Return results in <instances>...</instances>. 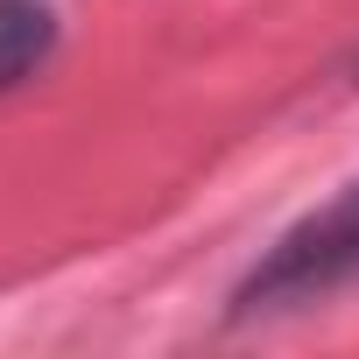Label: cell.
<instances>
[{
    "instance_id": "obj_2",
    "label": "cell",
    "mask_w": 359,
    "mask_h": 359,
    "mask_svg": "<svg viewBox=\"0 0 359 359\" xmlns=\"http://www.w3.org/2000/svg\"><path fill=\"white\" fill-rule=\"evenodd\" d=\"M57 50V15L43 0H0V92L36 78Z\"/></svg>"
},
{
    "instance_id": "obj_1",
    "label": "cell",
    "mask_w": 359,
    "mask_h": 359,
    "mask_svg": "<svg viewBox=\"0 0 359 359\" xmlns=\"http://www.w3.org/2000/svg\"><path fill=\"white\" fill-rule=\"evenodd\" d=\"M359 275V176L317 212H303L233 289V317H275L296 303L331 296L338 282Z\"/></svg>"
}]
</instances>
